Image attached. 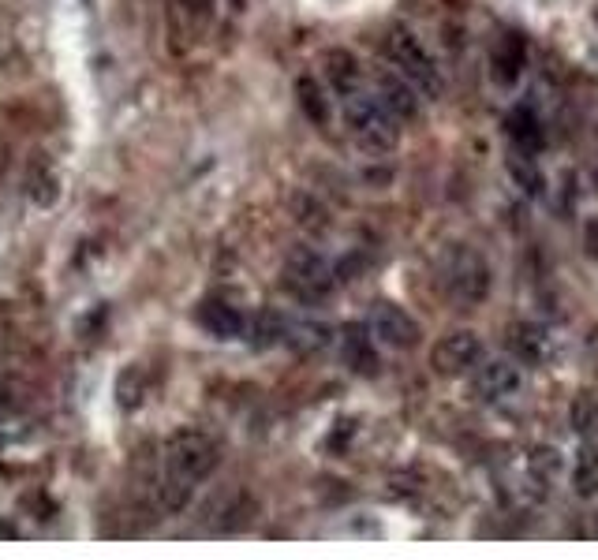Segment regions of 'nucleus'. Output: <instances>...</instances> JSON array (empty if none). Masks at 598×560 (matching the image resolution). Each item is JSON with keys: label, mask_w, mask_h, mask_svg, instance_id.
I'll return each instance as SVG.
<instances>
[{"label": "nucleus", "mask_w": 598, "mask_h": 560, "mask_svg": "<svg viewBox=\"0 0 598 560\" xmlns=\"http://www.w3.org/2000/svg\"><path fill=\"white\" fill-rule=\"evenodd\" d=\"M232 4H243V0H232Z\"/></svg>", "instance_id": "nucleus-24"}, {"label": "nucleus", "mask_w": 598, "mask_h": 560, "mask_svg": "<svg viewBox=\"0 0 598 560\" xmlns=\"http://www.w3.org/2000/svg\"><path fill=\"white\" fill-rule=\"evenodd\" d=\"M195 322L206 329L210 336H217V340H228V336H240L243 329H247V322H243V314L232 303H225V299H206L199 310H195Z\"/></svg>", "instance_id": "nucleus-10"}, {"label": "nucleus", "mask_w": 598, "mask_h": 560, "mask_svg": "<svg viewBox=\"0 0 598 560\" xmlns=\"http://www.w3.org/2000/svg\"><path fill=\"white\" fill-rule=\"evenodd\" d=\"M344 127H348V135L356 139L359 150H367V154L374 157L397 150V142H400L397 120L382 109V101L363 94V90L344 94Z\"/></svg>", "instance_id": "nucleus-1"}, {"label": "nucleus", "mask_w": 598, "mask_h": 560, "mask_svg": "<svg viewBox=\"0 0 598 560\" xmlns=\"http://www.w3.org/2000/svg\"><path fill=\"white\" fill-rule=\"evenodd\" d=\"M251 333H255V344H262V348H266V344H281V336H285V318L273 314V310H266V314L251 325Z\"/></svg>", "instance_id": "nucleus-20"}, {"label": "nucleus", "mask_w": 598, "mask_h": 560, "mask_svg": "<svg viewBox=\"0 0 598 560\" xmlns=\"http://www.w3.org/2000/svg\"><path fill=\"white\" fill-rule=\"evenodd\" d=\"M344 359L359 374H374L378 370V355H374V336H367L363 329H348L344 340Z\"/></svg>", "instance_id": "nucleus-16"}, {"label": "nucleus", "mask_w": 598, "mask_h": 560, "mask_svg": "<svg viewBox=\"0 0 598 560\" xmlns=\"http://www.w3.org/2000/svg\"><path fill=\"white\" fill-rule=\"evenodd\" d=\"M483 359V340L471 329H456V333H445L434 348H430V366L434 374L442 378H460V374H471Z\"/></svg>", "instance_id": "nucleus-6"}, {"label": "nucleus", "mask_w": 598, "mask_h": 560, "mask_svg": "<svg viewBox=\"0 0 598 560\" xmlns=\"http://www.w3.org/2000/svg\"><path fill=\"white\" fill-rule=\"evenodd\" d=\"M299 105H303V112L311 116L314 124H326V98H322V90H318V83L314 79H299Z\"/></svg>", "instance_id": "nucleus-19"}, {"label": "nucleus", "mask_w": 598, "mask_h": 560, "mask_svg": "<svg viewBox=\"0 0 598 560\" xmlns=\"http://www.w3.org/2000/svg\"><path fill=\"white\" fill-rule=\"evenodd\" d=\"M572 486L580 497H595L598 493V452L595 448H580V456L572 463Z\"/></svg>", "instance_id": "nucleus-18"}, {"label": "nucleus", "mask_w": 598, "mask_h": 560, "mask_svg": "<svg viewBox=\"0 0 598 560\" xmlns=\"http://www.w3.org/2000/svg\"><path fill=\"white\" fill-rule=\"evenodd\" d=\"M374 98L382 101V109L404 124V120H415L419 116V90H415L404 75H393V71H382L378 75V94Z\"/></svg>", "instance_id": "nucleus-9"}, {"label": "nucleus", "mask_w": 598, "mask_h": 560, "mask_svg": "<svg viewBox=\"0 0 598 560\" xmlns=\"http://www.w3.org/2000/svg\"><path fill=\"white\" fill-rule=\"evenodd\" d=\"M30 198H34L38 206H49V202H57V180H53V172H42V176H34Z\"/></svg>", "instance_id": "nucleus-22"}, {"label": "nucleus", "mask_w": 598, "mask_h": 560, "mask_svg": "<svg viewBox=\"0 0 598 560\" xmlns=\"http://www.w3.org/2000/svg\"><path fill=\"white\" fill-rule=\"evenodd\" d=\"M524 385V370L516 359H479L475 366V396L486 400V404H498V400H509L516 396Z\"/></svg>", "instance_id": "nucleus-8"}, {"label": "nucleus", "mask_w": 598, "mask_h": 560, "mask_svg": "<svg viewBox=\"0 0 598 560\" xmlns=\"http://www.w3.org/2000/svg\"><path fill=\"white\" fill-rule=\"evenodd\" d=\"M509 348H513L516 363H542L546 355V333L531 322H516L509 329Z\"/></svg>", "instance_id": "nucleus-13"}, {"label": "nucleus", "mask_w": 598, "mask_h": 560, "mask_svg": "<svg viewBox=\"0 0 598 560\" xmlns=\"http://www.w3.org/2000/svg\"><path fill=\"white\" fill-rule=\"evenodd\" d=\"M505 131H509V142L516 146V154L535 157L542 150V124L539 116L527 109V105H516L505 120Z\"/></svg>", "instance_id": "nucleus-11"}, {"label": "nucleus", "mask_w": 598, "mask_h": 560, "mask_svg": "<svg viewBox=\"0 0 598 560\" xmlns=\"http://www.w3.org/2000/svg\"><path fill=\"white\" fill-rule=\"evenodd\" d=\"M217 441L202 430H176L165 441V475L180 478L187 486H199L217 471Z\"/></svg>", "instance_id": "nucleus-2"}, {"label": "nucleus", "mask_w": 598, "mask_h": 560, "mask_svg": "<svg viewBox=\"0 0 598 560\" xmlns=\"http://www.w3.org/2000/svg\"><path fill=\"white\" fill-rule=\"evenodd\" d=\"M285 288L303 303H318L333 292V266L314 247H296L285 258Z\"/></svg>", "instance_id": "nucleus-4"}, {"label": "nucleus", "mask_w": 598, "mask_h": 560, "mask_svg": "<svg viewBox=\"0 0 598 560\" xmlns=\"http://www.w3.org/2000/svg\"><path fill=\"white\" fill-rule=\"evenodd\" d=\"M490 266H486L483 254L460 247L453 251L449 266H445V288L453 295L460 307H479L486 295H490Z\"/></svg>", "instance_id": "nucleus-5"}, {"label": "nucleus", "mask_w": 598, "mask_h": 560, "mask_svg": "<svg viewBox=\"0 0 598 560\" xmlns=\"http://www.w3.org/2000/svg\"><path fill=\"white\" fill-rule=\"evenodd\" d=\"M367 329H371L374 344H385V348H393V351L415 348L419 336H423L419 322H415L404 307H397V303H374Z\"/></svg>", "instance_id": "nucleus-7"}, {"label": "nucleus", "mask_w": 598, "mask_h": 560, "mask_svg": "<svg viewBox=\"0 0 598 560\" xmlns=\"http://www.w3.org/2000/svg\"><path fill=\"white\" fill-rule=\"evenodd\" d=\"M187 12H199V15H210V8H214V0H180Z\"/></svg>", "instance_id": "nucleus-23"}, {"label": "nucleus", "mask_w": 598, "mask_h": 560, "mask_svg": "<svg viewBox=\"0 0 598 560\" xmlns=\"http://www.w3.org/2000/svg\"><path fill=\"white\" fill-rule=\"evenodd\" d=\"M385 56L393 60V68H397L419 94H427V98H438V94H442V71H438L434 56L419 45V38H415L412 30H389Z\"/></svg>", "instance_id": "nucleus-3"}, {"label": "nucleus", "mask_w": 598, "mask_h": 560, "mask_svg": "<svg viewBox=\"0 0 598 560\" xmlns=\"http://www.w3.org/2000/svg\"><path fill=\"white\" fill-rule=\"evenodd\" d=\"M326 75H329V86L337 90V94H352L359 90V60L348 49H333L326 53Z\"/></svg>", "instance_id": "nucleus-14"}, {"label": "nucleus", "mask_w": 598, "mask_h": 560, "mask_svg": "<svg viewBox=\"0 0 598 560\" xmlns=\"http://www.w3.org/2000/svg\"><path fill=\"white\" fill-rule=\"evenodd\" d=\"M527 471L539 486H554L557 478L565 475V456L557 452L554 445H539L531 456H527Z\"/></svg>", "instance_id": "nucleus-15"}, {"label": "nucleus", "mask_w": 598, "mask_h": 560, "mask_svg": "<svg viewBox=\"0 0 598 560\" xmlns=\"http://www.w3.org/2000/svg\"><path fill=\"white\" fill-rule=\"evenodd\" d=\"M285 340L288 348L296 351H318L329 344V325L322 322H285Z\"/></svg>", "instance_id": "nucleus-17"}, {"label": "nucleus", "mask_w": 598, "mask_h": 560, "mask_svg": "<svg viewBox=\"0 0 598 560\" xmlns=\"http://www.w3.org/2000/svg\"><path fill=\"white\" fill-rule=\"evenodd\" d=\"M490 64H494V79L501 86L516 83V75L524 71L527 64V45L520 34H505L498 45H494V56H490Z\"/></svg>", "instance_id": "nucleus-12"}, {"label": "nucleus", "mask_w": 598, "mask_h": 560, "mask_svg": "<svg viewBox=\"0 0 598 560\" xmlns=\"http://www.w3.org/2000/svg\"><path fill=\"white\" fill-rule=\"evenodd\" d=\"M513 176H516V183L524 187L527 195H542V172L531 165V157H527V154L513 157Z\"/></svg>", "instance_id": "nucleus-21"}]
</instances>
